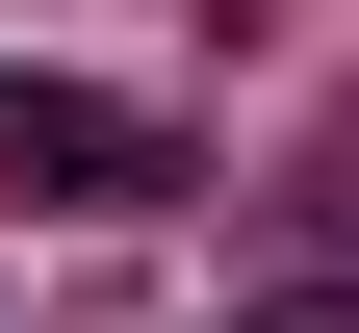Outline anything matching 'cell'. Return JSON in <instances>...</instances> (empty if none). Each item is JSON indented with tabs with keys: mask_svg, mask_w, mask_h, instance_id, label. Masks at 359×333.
<instances>
[{
	"mask_svg": "<svg viewBox=\"0 0 359 333\" xmlns=\"http://www.w3.org/2000/svg\"><path fill=\"white\" fill-rule=\"evenodd\" d=\"M0 205H180V128L103 103V77H26V52H0Z\"/></svg>",
	"mask_w": 359,
	"mask_h": 333,
	"instance_id": "1",
	"label": "cell"
},
{
	"mask_svg": "<svg viewBox=\"0 0 359 333\" xmlns=\"http://www.w3.org/2000/svg\"><path fill=\"white\" fill-rule=\"evenodd\" d=\"M231 333H359V257H257V282H231Z\"/></svg>",
	"mask_w": 359,
	"mask_h": 333,
	"instance_id": "2",
	"label": "cell"
}]
</instances>
